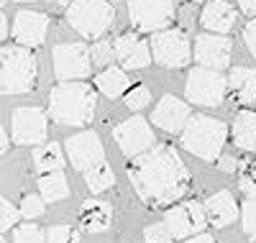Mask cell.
<instances>
[{"instance_id": "cell-19", "label": "cell", "mask_w": 256, "mask_h": 243, "mask_svg": "<svg viewBox=\"0 0 256 243\" xmlns=\"http://www.w3.org/2000/svg\"><path fill=\"white\" fill-rule=\"evenodd\" d=\"M236 8H233L228 0H210L205 3L202 13H200V26L210 34H228L233 26H236Z\"/></svg>"}, {"instance_id": "cell-38", "label": "cell", "mask_w": 256, "mask_h": 243, "mask_svg": "<svg viewBox=\"0 0 256 243\" xmlns=\"http://www.w3.org/2000/svg\"><path fill=\"white\" fill-rule=\"evenodd\" d=\"M236 3L248 18H256V0H236Z\"/></svg>"}, {"instance_id": "cell-41", "label": "cell", "mask_w": 256, "mask_h": 243, "mask_svg": "<svg viewBox=\"0 0 256 243\" xmlns=\"http://www.w3.org/2000/svg\"><path fill=\"white\" fill-rule=\"evenodd\" d=\"M6 36H8V18L0 13V41H3Z\"/></svg>"}, {"instance_id": "cell-17", "label": "cell", "mask_w": 256, "mask_h": 243, "mask_svg": "<svg viewBox=\"0 0 256 243\" xmlns=\"http://www.w3.org/2000/svg\"><path fill=\"white\" fill-rule=\"evenodd\" d=\"M190 105L187 102H182L180 98H174V95H164L156 105H154V110H152V123L156 126V128H162V130H166V134H174V136H180L182 134V128L187 126V120H190Z\"/></svg>"}, {"instance_id": "cell-23", "label": "cell", "mask_w": 256, "mask_h": 243, "mask_svg": "<svg viewBox=\"0 0 256 243\" xmlns=\"http://www.w3.org/2000/svg\"><path fill=\"white\" fill-rule=\"evenodd\" d=\"M128 87H131V80H128L123 67H113L110 64V67L100 70L98 77H95V90H100L105 98H110V100L123 98L128 92Z\"/></svg>"}, {"instance_id": "cell-26", "label": "cell", "mask_w": 256, "mask_h": 243, "mask_svg": "<svg viewBox=\"0 0 256 243\" xmlns=\"http://www.w3.org/2000/svg\"><path fill=\"white\" fill-rule=\"evenodd\" d=\"M84 184H88L90 194H102L116 187V174H113V166L108 162H100L95 166H90L84 172Z\"/></svg>"}, {"instance_id": "cell-32", "label": "cell", "mask_w": 256, "mask_h": 243, "mask_svg": "<svg viewBox=\"0 0 256 243\" xmlns=\"http://www.w3.org/2000/svg\"><path fill=\"white\" fill-rule=\"evenodd\" d=\"M241 223H244V233L256 240V197H246V202L241 205Z\"/></svg>"}, {"instance_id": "cell-27", "label": "cell", "mask_w": 256, "mask_h": 243, "mask_svg": "<svg viewBox=\"0 0 256 243\" xmlns=\"http://www.w3.org/2000/svg\"><path fill=\"white\" fill-rule=\"evenodd\" d=\"M90 59H92V67H100V70H105V67H110L113 64V59H116V49H113V41H108V38H98L92 46H90Z\"/></svg>"}, {"instance_id": "cell-21", "label": "cell", "mask_w": 256, "mask_h": 243, "mask_svg": "<svg viewBox=\"0 0 256 243\" xmlns=\"http://www.w3.org/2000/svg\"><path fill=\"white\" fill-rule=\"evenodd\" d=\"M80 223L84 230L90 233H105L113 223V208L110 202L105 200H98V197H90V200L82 202V210H80Z\"/></svg>"}, {"instance_id": "cell-43", "label": "cell", "mask_w": 256, "mask_h": 243, "mask_svg": "<svg viewBox=\"0 0 256 243\" xmlns=\"http://www.w3.org/2000/svg\"><path fill=\"white\" fill-rule=\"evenodd\" d=\"M16 3H34V0H16Z\"/></svg>"}, {"instance_id": "cell-36", "label": "cell", "mask_w": 256, "mask_h": 243, "mask_svg": "<svg viewBox=\"0 0 256 243\" xmlns=\"http://www.w3.org/2000/svg\"><path fill=\"white\" fill-rule=\"evenodd\" d=\"M241 164H244V162H238L236 156H228V154H220V156L216 159V166H218L223 174H236V172L241 169Z\"/></svg>"}, {"instance_id": "cell-8", "label": "cell", "mask_w": 256, "mask_h": 243, "mask_svg": "<svg viewBox=\"0 0 256 243\" xmlns=\"http://www.w3.org/2000/svg\"><path fill=\"white\" fill-rule=\"evenodd\" d=\"M174 13V0H128V18L141 34H156L169 28Z\"/></svg>"}, {"instance_id": "cell-6", "label": "cell", "mask_w": 256, "mask_h": 243, "mask_svg": "<svg viewBox=\"0 0 256 243\" xmlns=\"http://www.w3.org/2000/svg\"><path fill=\"white\" fill-rule=\"evenodd\" d=\"M152 59L164 70H182L192 59V41L182 28H164L152 34Z\"/></svg>"}, {"instance_id": "cell-11", "label": "cell", "mask_w": 256, "mask_h": 243, "mask_svg": "<svg viewBox=\"0 0 256 243\" xmlns=\"http://www.w3.org/2000/svg\"><path fill=\"white\" fill-rule=\"evenodd\" d=\"M113 138L118 144V148L123 151L126 159H136L141 154H146L156 144V136H154V128L148 126V120L144 116H134L123 123H118L113 128Z\"/></svg>"}, {"instance_id": "cell-40", "label": "cell", "mask_w": 256, "mask_h": 243, "mask_svg": "<svg viewBox=\"0 0 256 243\" xmlns=\"http://www.w3.org/2000/svg\"><path fill=\"white\" fill-rule=\"evenodd\" d=\"M8 146H10V138H8V134H6V128L0 126V156L8 151Z\"/></svg>"}, {"instance_id": "cell-28", "label": "cell", "mask_w": 256, "mask_h": 243, "mask_svg": "<svg viewBox=\"0 0 256 243\" xmlns=\"http://www.w3.org/2000/svg\"><path fill=\"white\" fill-rule=\"evenodd\" d=\"M123 102H126V108L131 110V113H141V110L152 102V92H148V87L146 84H131L128 87V92L123 95Z\"/></svg>"}, {"instance_id": "cell-10", "label": "cell", "mask_w": 256, "mask_h": 243, "mask_svg": "<svg viewBox=\"0 0 256 243\" xmlns=\"http://www.w3.org/2000/svg\"><path fill=\"white\" fill-rule=\"evenodd\" d=\"M162 223L169 228V233H172L174 240H184V238H192V236L202 233L205 226H208V218H205L202 202L184 200V202H174L172 208H166Z\"/></svg>"}, {"instance_id": "cell-9", "label": "cell", "mask_w": 256, "mask_h": 243, "mask_svg": "<svg viewBox=\"0 0 256 243\" xmlns=\"http://www.w3.org/2000/svg\"><path fill=\"white\" fill-rule=\"evenodd\" d=\"M52 62H54V74L59 82L84 80L92 72L88 44H56L52 49Z\"/></svg>"}, {"instance_id": "cell-34", "label": "cell", "mask_w": 256, "mask_h": 243, "mask_svg": "<svg viewBox=\"0 0 256 243\" xmlns=\"http://www.w3.org/2000/svg\"><path fill=\"white\" fill-rule=\"evenodd\" d=\"M18 218H20V210H18L16 205H10L8 200H3V197H0V233L16 228Z\"/></svg>"}, {"instance_id": "cell-2", "label": "cell", "mask_w": 256, "mask_h": 243, "mask_svg": "<svg viewBox=\"0 0 256 243\" xmlns=\"http://www.w3.org/2000/svg\"><path fill=\"white\" fill-rule=\"evenodd\" d=\"M95 105L98 92L92 84H84L82 80L62 82L49 92V118L62 128L90 126L95 118Z\"/></svg>"}, {"instance_id": "cell-22", "label": "cell", "mask_w": 256, "mask_h": 243, "mask_svg": "<svg viewBox=\"0 0 256 243\" xmlns=\"http://www.w3.org/2000/svg\"><path fill=\"white\" fill-rule=\"evenodd\" d=\"M230 138L241 151H256V110H238L230 123Z\"/></svg>"}, {"instance_id": "cell-44", "label": "cell", "mask_w": 256, "mask_h": 243, "mask_svg": "<svg viewBox=\"0 0 256 243\" xmlns=\"http://www.w3.org/2000/svg\"><path fill=\"white\" fill-rule=\"evenodd\" d=\"M190 3H205V0H190Z\"/></svg>"}, {"instance_id": "cell-13", "label": "cell", "mask_w": 256, "mask_h": 243, "mask_svg": "<svg viewBox=\"0 0 256 243\" xmlns=\"http://www.w3.org/2000/svg\"><path fill=\"white\" fill-rule=\"evenodd\" d=\"M64 154L77 172H88L90 166L105 162V148L95 130H80V134L70 136L64 141Z\"/></svg>"}, {"instance_id": "cell-31", "label": "cell", "mask_w": 256, "mask_h": 243, "mask_svg": "<svg viewBox=\"0 0 256 243\" xmlns=\"http://www.w3.org/2000/svg\"><path fill=\"white\" fill-rule=\"evenodd\" d=\"M46 200L41 194H26L24 200H20V218H26V220H36V218H41L46 212Z\"/></svg>"}, {"instance_id": "cell-7", "label": "cell", "mask_w": 256, "mask_h": 243, "mask_svg": "<svg viewBox=\"0 0 256 243\" xmlns=\"http://www.w3.org/2000/svg\"><path fill=\"white\" fill-rule=\"evenodd\" d=\"M184 95L192 105L202 108H218L223 105L228 95V77L220 74V70H208V67H195L187 74Z\"/></svg>"}, {"instance_id": "cell-15", "label": "cell", "mask_w": 256, "mask_h": 243, "mask_svg": "<svg viewBox=\"0 0 256 243\" xmlns=\"http://www.w3.org/2000/svg\"><path fill=\"white\" fill-rule=\"evenodd\" d=\"M49 31V16L41 10H18L13 18V41L18 46L36 49L44 44Z\"/></svg>"}, {"instance_id": "cell-30", "label": "cell", "mask_w": 256, "mask_h": 243, "mask_svg": "<svg viewBox=\"0 0 256 243\" xmlns=\"http://www.w3.org/2000/svg\"><path fill=\"white\" fill-rule=\"evenodd\" d=\"M13 243H46V233L41 230L34 220H28V223L18 226L13 230Z\"/></svg>"}, {"instance_id": "cell-39", "label": "cell", "mask_w": 256, "mask_h": 243, "mask_svg": "<svg viewBox=\"0 0 256 243\" xmlns=\"http://www.w3.org/2000/svg\"><path fill=\"white\" fill-rule=\"evenodd\" d=\"M180 243H216V238H212L210 233H198V236H192V238H184V240H180Z\"/></svg>"}, {"instance_id": "cell-12", "label": "cell", "mask_w": 256, "mask_h": 243, "mask_svg": "<svg viewBox=\"0 0 256 243\" xmlns=\"http://www.w3.org/2000/svg\"><path fill=\"white\" fill-rule=\"evenodd\" d=\"M49 136V116L41 108H18L13 113V144L38 146Z\"/></svg>"}, {"instance_id": "cell-35", "label": "cell", "mask_w": 256, "mask_h": 243, "mask_svg": "<svg viewBox=\"0 0 256 243\" xmlns=\"http://www.w3.org/2000/svg\"><path fill=\"white\" fill-rule=\"evenodd\" d=\"M144 240L146 243H174L172 233H169V228L164 223H152L144 228Z\"/></svg>"}, {"instance_id": "cell-25", "label": "cell", "mask_w": 256, "mask_h": 243, "mask_svg": "<svg viewBox=\"0 0 256 243\" xmlns=\"http://www.w3.org/2000/svg\"><path fill=\"white\" fill-rule=\"evenodd\" d=\"M38 194L46 202H59L64 197H70V184L64 172H46L38 176Z\"/></svg>"}, {"instance_id": "cell-3", "label": "cell", "mask_w": 256, "mask_h": 243, "mask_svg": "<svg viewBox=\"0 0 256 243\" xmlns=\"http://www.w3.org/2000/svg\"><path fill=\"white\" fill-rule=\"evenodd\" d=\"M230 136V128L223 120H216L210 116H190L187 126L182 128L180 134V144L184 151H190L192 156H198L202 162H216L223 146Z\"/></svg>"}, {"instance_id": "cell-29", "label": "cell", "mask_w": 256, "mask_h": 243, "mask_svg": "<svg viewBox=\"0 0 256 243\" xmlns=\"http://www.w3.org/2000/svg\"><path fill=\"white\" fill-rule=\"evenodd\" d=\"M238 190L246 197H256V156L246 159L238 169Z\"/></svg>"}, {"instance_id": "cell-5", "label": "cell", "mask_w": 256, "mask_h": 243, "mask_svg": "<svg viewBox=\"0 0 256 243\" xmlns=\"http://www.w3.org/2000/svg\"><path fill=\"white\" fill-rule=\"evenodd\" d=\"M67 24L88 41H98L116 24V6L108 0H72L67 6Z\"/></svg>"}, {"instance_id": "cell-46", "label": "cell", "mask_w": 256, "mask_h": 243, "mask_svg": "<svg viewBox=\"0 0 256 243\" xmlns=\"http://www.w3.org/2000/svg\"><path fill=\"white\" fill-rule=\"evenodd\" d=\"M3 6H6V0H0V8H3Z\"/></svg>"}, {"instance_id": "cell-16", "label": "cell", "mask_w": 256, "mask_h": 243, "mask_svg": "<svg viewBox=\"0 0 256 243\" xmlns=\"http://www.w3.org/2000/svg\"><path fill=\"white\" fill-rule=\"evenodd\" d=\"M116 49V62L123 70H146L152 64V46L148 41L134 31H126L113 41Z\"/></svg>"}, {"instance_id": "cell-18", "label": "cell", "mask_w": 256, "mask_h": 243, "mask_svg": "<svg viewBox=\"0 0 256 243\" xmlns=\"http://www.w3.org/2000/svg\"><path fill=\"white\" fill-rule=\"evenodd\" d=\"M205 208V218H208V226L212 228H228L236 223V218L241 212L236 197H233L230 190H220L216 194H210L208 200L202 202Z\"/></svg>"}, {"instance_id": "cell-33", "label": "cell", "mask_w": 256, "mask_h": 243, "mask_svg": "<svg viewBox=\"0 0 256 243\" xmlns=\"http://www.w3.org/2000/svg\"><path fill=\"white\" fill-rule=\"evenodd\" d=\"M46 243H80V230L72 226H52L46 230Z\"/></svg>"}, {"instance_id": "cell-24", "label": "cell", "mask_w": 256, "mask_h": 243, "mask_svg": "<svg viewBox=\"0 0 256 243\" xmlns=\"http://www.w3.org/2000/svg\"><path fill=\"white\" fill-rule=\"evenodd\" d=\"M34 166L38 174H46V172H62L64 169V162H67V154H64L62 144H38L34 151Z\"/></svg>"}, {"instance_id": "cell-1", "label": "cell", "mask_w": 256, "mask_h": 243, "mask_svg": "<svg viewBox=\"0 0 256 243\" xmlns=\"http://www.w3.org/2000/svg\"><path fill=\"white\" fill-rule=\"evenodd\" d=\"M128 182L148 210H164L190 192L192 174L172 144H154L146 154L128 159Z\"/></svg>"}, {"instance_id": "cell-4", "label": "cell", "mask_w": 256, "mask_h": 243, "mask_svg": "<svg viewBox=\"0 0 256 243\" xmlns=\"http://www.w3.org/2000/svg\"><path fill=\"white\" fill-rule=\"evenodd\" d=\"M36 80L38 59L28 46H0V95H26Z\"/></svg>"}, {"instance_id": "cell-14", "label": "cell", "mask_w": 256, "mask_h": 243, "mask_svg": "<svg viewBox=\"0 0 256 243\" xmlns=\"http://www.w3.org/2000/svg\"><path fill=\"white\" fill-rule=\"evenodd\" d=\"M233 41L223 34H200L195 38V62L208 70H226L230 64Z\"/></svg>"}, {"instance_id": "cell-45", "label": "cell", "mask_w": 256, "mask_h": 243, "mask_svg": "<svg viewBox=\"0 0 256 243\" xmlns=\"http://www.w3.org/2000/svg\"><path fill=\"white\" fill-rule=\"evenodd\" d=\"M0 243H6V238H3V233H0Z\"/></svg>"}, {"instance_id": "cell-37", "label": "cell", "mask_w": 256, "mask_h": 243, "mask_svg": "<svg viewBox=\"0 0 256 243\" xmlns=\"http://www.w3.org/2000/svg\"><path fill=\"white\" fill-rule=\"evenodd\" d=\"M244 44H246L248 54L256 59V18H251L248 24L244 26Z\"/></svg>"}, {"instance_id": "cell-42", "label": "cell", "mask_w": 256, "mask_h": 243, "mask_svg": "<svg viewBox=\"0 0 256 243\" xmlns=\"http://www.w3.org/2000/svg\"><path fill=\"white\" fill-rule=\"evenodd\" d=\"M49 3H56V6H70L72 0H49Z\"/></svg>"}, {"instance_id": "cell-20", "label": "cell", "mask_w": 256, "mask_h": 243, "mask_svg": "<svg viewBox=\"0 0 256 243\" xmlns=\"http://www.w3.org/2000/svg\"><path fill=\"white\" fill-rule=\"evenodd\" d=\"M228 95L236 105L256 102V67H233L228 72Z\"/></svg>"}]
</instances>
